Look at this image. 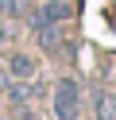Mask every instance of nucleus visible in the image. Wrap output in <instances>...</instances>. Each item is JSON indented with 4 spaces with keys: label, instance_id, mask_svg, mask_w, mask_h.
Segmentation results:
<instances>
[{
    "label": "nucleus",
    "instance_id": "nucleus-1",
    "mask_svg": "<svg viewBox=\"0 0 116 120\" xmlns=\"http://www.w3.org/2000/svg\"><path fill=\"white\" fill-rule=\"evenodd\" d=\"M50 105H54V120H77L81 116V85H77L74 78L54 81Z\"/></svg>",
    "mask_w": 116,
    "mask_h": 120
},
{
    "label": "nucleus",
    "instance_id": "nucleus-2",
    "mask_svg": "<svg viewBox=\"0 0 116 120\" xmlns=\"http://www.w3.org/2000/svg\"><path fill=\"white\" fill-rule=\"evenodd\" d=\"M70 0H39L35 8L27 12V19H31V31H39V27H50V23H66L70 19Z\"/></svg>",
    "mask_w": 116,
    "mask_h": 120
},
{
    "label": "nucleus",
    "instance_id": "nucleus-3",
    "mask_svg": "<svg viewBox=\"0 0 116 120\" xmlns=\"http://www.w3.org/2000/svg\"><path fill=\"white\" fill-rule=\"evenodd\" d=\"M4 70H8V78H19V81H27V78H35V74H39V66H35V58H31V54L15 50V54H8Z\"/></svg>",
    "mask_w": 116,
    "mask_h": 120
},
{
    "label": "nucleus",
    "instance_id": "nucleus-4",
    "mask_svg": "<svg viewBox=\"0 0 116 120\" xmlns=\"http://www.w3.org/2000/svg\"><path fill=\"white\" fill-rule=\"evenodd\" d=\"M35 39H39V47L50 54V50H58L62 47V39H66V23H50V27H39L35 31Z\"/></svg>",
    "mask_w": 116,
    "mask_h": 120
},
{
    "label": "nucleus",
    "instance_id": "nucleus-5",
    "mask_svg": "<svg viewBox=\"0 0 116 120\" xmlns=\"http://www.w3.org/2000/svg\"><path fill=\"white\" fill-rule=\"evenodd\" d=\"M93 116L97 120H116V93H93Z\"/></svg>",
    "mask_w": 116,
    "mask_h": 120
},
{
    "label": "nucleus",
    "instance_id": "nucleus-6",
    "mask_svg": "<svg viewBox=\"0 0 116 120\" xmlns=\"http://www.w3.org/2000/svg\"><path fill=\"white\" fill-rule=\"evenodd\" d=\"M27 12V0H0V16L4 19H19Z\"/></svg>",
    "mask_w": 116,
    "mask_h": 120
},
{
    "label": "nucleus",
    "instance_id": "nucleus-7",
    "mask_svg": "<svg viewBox=\"0 0 116 120\" xmlns=\"http://www.w3.org/2000/svg\"><path fill=\"white\" fill-rule=\"evenodd\" d=\"M12 120H39V116H35V109L27 101H19V105H12Z\"/></svg>",
    "mask_w": 116,
    "mask_h": 120
}]
</instances>
